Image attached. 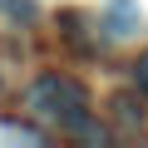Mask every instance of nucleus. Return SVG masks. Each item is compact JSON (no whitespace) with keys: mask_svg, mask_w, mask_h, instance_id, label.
<instances>
[{"mask_svg":"<svg viewBox=\"0 0 148 148\" xmlns=\"http://www.w3.org/2000/svg\"><path fill=\"white\" fill-rule=\"evenodd\" d=\"M25 109L35 119H49L59 128H74L79 133L84 119H89V89L69 74H40V79L25 89Z\"/></svg>","mask_w":148,"mask_h":148,"instance_id":"obj_1","label":"nucleus"},{"mask_svg":"<svg viewBox=\"0 0 148 148\" xmlns=\"http://www.w3.org/2000/svg\"><path fill=\"white\" fill-rule=\"evenodd\" d=\"M138 20H143L138 0H109L104 5V35H133Z\"/></svg>","mask_w":148,"mask_h":148,"instance_id":"obj_2","label":"nucleus"},{"mask_svg":"<svg viewBox=\"0 0 148 148\" xmlns=\"http://www.w3.org/2000/svg\"><path fill=\"white\" fill-rule=\"evenodd\" d=\"M0 10H5L15 25H30V20H40V5H35V0H0Z\"/></svg>","mask_w":148,"mask_h":148,"instance_id":"obj_3","label":"nucleus"},{"mask_svg":"<svg viewBox=\"0 0 148 148\" xmlns=\"http://www.w3.org/2000/svg\"><path fill=\"white\" fill-rule=\"evenodd\" d=\"M133 84H138V94H148V54L133 64Z\"/></svg>","mask_w":148,"mask_h":148,"instance_id":"obj_4","label":"nucleus"}]
</instances>
